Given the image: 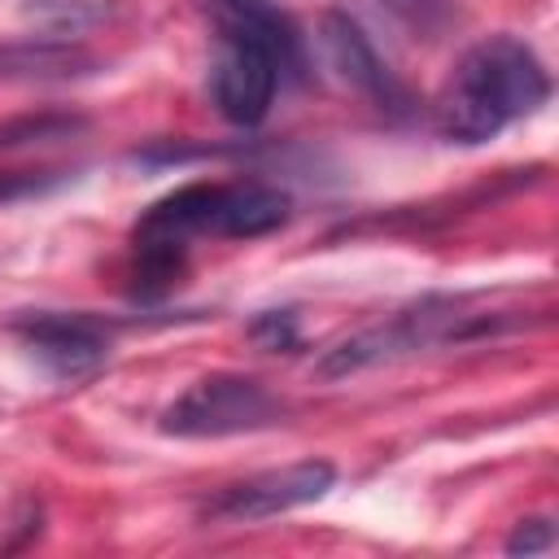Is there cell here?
Here are the masks:
<instances>
[{
  "label": "cell",
  "instance_id": "1",
  "mask_svg": "<svg viewBox=\"0 0 559 559\" xmlns=\"http://www.w3.org/2000/svg\"><path fill=\"white\" fill-rule=\"evenodd\" d=\"M293 214V197L262 179H201L153 201L135 223V258L140 271L166 284L192 240H253L284 227Z\"/></svg>",
  "mask_w": 559,
  "mask_h": 559
},
{
  "label": "cell",
  "instance_id": "2",
  "mask_svg": "<svg viewBox=\"0 0 559 559\" xmlns=\"http://www.w3.org/2000/svg\"><path fill=\"white\" fill-rule=\"evenodd\" d=\"M201 13L214 31L210 100L231 127H258L301 70V35L271 0H201Z\"/></svg>",
  "mask_w": 559,
  "mask_h": 559
},
{
  "label": "cell",
  "instance_id": "3",
  "mask_svg": "<svg viewBox=\"0 0 559 559\" xmlns=\"http://www.w3.org/2000/svg\"><path fill=\"white\" fill-rule=\"evenodd\" d=\"M550 96V74L542 57L520 35H489L472 44L445 74L432 118L437 135L450 144H489L511 122L542 109Z\"/></svg>",
  "mask_w": 559,
  "mask_h": 559
},
{
  "label": "cell",
  "instance_id": "4",
  "mask_svg": "<svg viewBox=\"0 0 559 559\" xmlns=\"http://www.w3.org/2000/svg\"><path fill=\"white\" fill-rule=\"evenodd\" d=\"M493 319L467 310L463 301L454 297H428L367 332H354L349 341H341L336 349H328V358L319 362V376L323 380H336V376H354L362 367H380V362H393V358H406L415 349H428V345H441V341H463L472 332H485Z\"/></svg>",
  "mask_w": 559,
  "mask_h": 559
},
{
  "label": "cell",
  "instance_id": "5",
  "mask_svg": "<svg viewBox=\"0 0 559 559\" xmlns=\"http://www.w3.org/2000/svg\"><path fill=\"white\" fill-rule=\"evenodd\" d=\"M284 415L280 397L249 380V376H205L188 384L166 411H162V432L170 437H236V432H258L271 428Z\"/></svg>",
  "mask_w": 559,
  "mask_h": 559
},
{
  "label": "cell",
  "instance_id": "6",
  "mask_svg": "<svg viewBox=\"0 0 559 559\" xmlns=\"http://www.w3.org/2000/svg\"><path fill=\"white\" fill-rule=\"evenodd\" d=\"M332 485H336V467L328 459H297V463L245 476L236 485H223L201 507V520H210V524H258V520L284 515L293 507L319 502Z\"/></svg>",
  "mask_w": 559,
  "mask_h": 559
},
{
  "label": "cell",
  "instance_id": "7",
  "mask_svg": "<svg viewBox=\"0 0 559 559\" xmlns=\"http://www.w3.org/2000/svg\"><path fill=\"white\" fill-rule=\"evenodd\" d=\"M13 332L44 362V371L57 376V380H83L109 354V328L100 319H92V314L39 310V314L17 319Z\"/></svg>",
  "mask_w": 559,
  "mask_h": 559
},
{
  "label": "cell",
  "instance_id": "8",
  "mask_svg": "<svg viewBox=\"0 0 559 559\" xmlns=\"http://www.w3.org/2000/svg\"><path fill=\"white\" fill-rule=\"evenodd\" d=\"M319 44H323L328 70H332L354 96L371 100V105L384 109V114H402V109H406L402 83L389 74V66H384L380 52L371 48L367 31H362L349 13L332 9V13L323 17V26H319Z\"/></svg>",
  "mask_w": 559,
  "mask_h": 559
},
{
  "label": "cell",
  "instance_id": "9",
  "mask_svg": "<svg viewBox=\"0 0 559 559\" xmlns=\"http://www.w3.org/2000/svg\"><path fill=\"white\" fill-rule=\"evenodd\" d=\"M96 70V57L66 35H31L0 44V83H66Z\"/></svg>",
  "mask_w": 559,
  "mask_h": 559
},
{
  "label": "cell",
  "instance_id": "10",
  "mask_svg": "<svg viewBox=\"0 0 559 559\" xmlns=\"http://www.w3.org/2000/svg\"><path fill=\"white\" fill-rule=\"evenodd\" d=\"M26 13H31L39 26H48V35H79L83 26L100 22L109 9L96 4V0H35Z\"/></svg>",
  "mask_w": 559,
  "mask_h": 559
},
{
  "label": "cell",
  "instance_id": "11",
  "mask_svg": "<svg viewBox=\"0 0 559 559\" xmlns=\"http://www.w3.org/2000/svg\"><path fill=\"white\" fill-rule=\"evenodd\" d=\"M74 127H79L74 118H22V122L0 127V148L26 144V140H48V135H61V131H74Z\"/></svg>",
  "mask_w": 559,
  "mask_h": 559
},
{
  "label": "cell",
  "instance_id": "12",
  "mask_svg": "<svg viewBox=\"0 0 559 559\" xmlns=\"http://www.w3.org/2000/svg\"><path fill=\"white\" fill-rule=\"evenodd\" d=\"M550 546H555V524H550V515L520 520L515 533L507 537V555H537V550H550Z\"/></svg>",
  "mask_w": 559,
  "mask_h": 559
},
{
  "label": "cell",
  "instance_id": "13",
  "mask_svg": "<svg viewBox=\"0 0 559 559\" xmlns=\"http://www.w3.org/2000/svg\"><path fill=\"white\" fill-rule=\"evenodd\" d=\"M249 332H253V341H262L266 349H280V345H293V341H297V328H293V314H288V310L262 314Z\"/></svg>",
  "mask_w": 559,
  "mask_h": 559
}]
</instances>
